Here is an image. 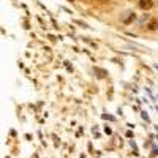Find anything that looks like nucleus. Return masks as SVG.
I'll return each mask as SVG.
<instances>
[{"label": "nucleus", "mask_w": 158, "mask_h": 158, "mask_svg": "<svg viewBox=\"0 0 158 158\" xmlns=\"http://www.w3.org/2000/svg\"><path fill=\"white\" fill-rule=\"evenodd\" d=\"M134 13L133 11H125V15H122V18H120V21L123 24H131L133 21H134Z\"/></svg>", "instance_id": "1"}, {"label": "nucleus", "mask_w": 158, "mask_h": 158, "mask_svg": "<svg viewBox=\"0 0 158 158\" xmlns=\"http://www.w3.org/2000/svg\"><path fill=\"white\" fill-rule=\"evenodd\" d=\"M139 6H141L142 10H150L153 6V0H141Z\"/></svg>", "instance_id": "2"}, {"label": "nucleus", "mask_w": 158, "mask_h": 158, "mask_svg": "<svg viewBox=\"0 0 158 158\" xmlns=\"http://www.w3.org/2000/svg\"><path fill=\"white\" fill-rule=\"evenodd\" d=\"M147 29H149V30H156V29H158V21H152V22L149 24Z\"/></svg>", "instance_id": "3"}, {"label": "nucleus", "mask_w": 158, "mask_h": 158, "mask_svg": "<svg viewBox=\"0 0 158 158\" xmlns=\"http://www.w3.org/2000/svg\"><path fill=\"white\" fill-rule=\"evenodd\" d=\"M101 2H108V0H101Z\"/></svg>", "instance_id": "4"}, {"label": "nucleus", "mask_w": 158, "mask_h": 158, "mask_svg": "<svg viewBox=\"0 0 158 158\" xmlns=\"http://www.w3.org/2000/svg\"><path fill=\"white\" fill-rule=\"evenodd\" d=\"M70 2H73V0H70Z\"/></svg>", "instance_id": "5"}]
</instances>
